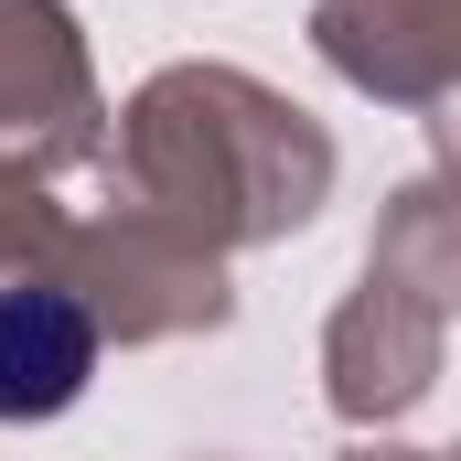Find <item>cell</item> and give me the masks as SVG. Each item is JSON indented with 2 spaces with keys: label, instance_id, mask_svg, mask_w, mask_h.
<instances>
[{
  "label": "cell",
  "instance_id": "cell-1",
  "mask_svg": "<svg viewBox=\"0 0 461 461\" xmlns=\"http://www.w3.org/2000/svg\"><path fill=\"white\" fill-rule=\"evenodd\" d=\"M97 375V322L76 290H0V419H54Z\"/></svg>",
  "mask_w": 461,
  "mask_h": 461
}]
</instances>
